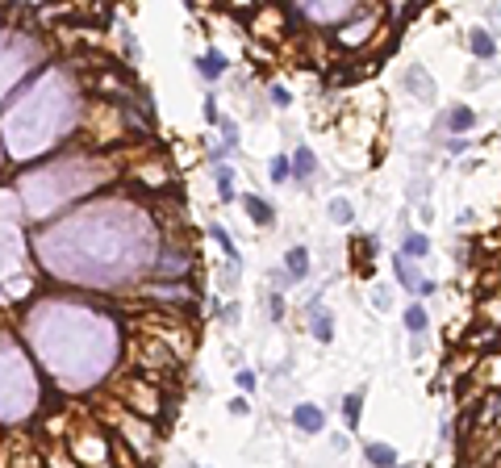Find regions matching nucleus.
<instances>
[{"instance_id": "1", "label": "nucleus", "mask_w": 501, "mask_h": 468, "mask_svg": "<svg viewBox=\"0 0 501 468\" xmlns=\"http://www.w3.org/2000/svg\"><path fill=\"white\" fill-rule=\"evenodd\" d=\"M397 280H401V289H410L414 297H431V293H435V280H422V276L414 272V264H410L406 255L397 259Z\"/></svg>"}, {"instance_id": "2", "label": "nucleus", "mask_w": 501, "mask_h": 468, "mask_svg": "<svg viewBox=\"0 0 501 468\" xmlns=\"http://www.w3.org/2000/svg\"><path fill=\"white\" fill-rule=\"evenodd\" d=\"M293 427L305 431V435H318V431L326 427V414H322L314 402H301V406H293Z\"/></svg>"}, {"instance_id": "3", "label": "nucleus", "mask_w": 501, "mask_h": 468, "mask_svg": "<svg viewBox=\"0 0 501 468\" xmlns=\"http://www.w3.org/2000/svg\"><path fill=\"white\" fill-rule=\"evenodd\" d=\"M309 326H314L318 343H330V339H334V318H330V310H326L322 301H314V305H309Z\"/></svg>"}, {"instance_id": "4", "label": "nucleus", "mask_w": 501, "mask_h": 468, "mask_svg": "<svg viewBox=\"0 0 501 468\" xmlns=\"http://www.w3.org/2000/svg\"><path fill=\"white\" fill-rule=\"evenodd\" d=\"M468 46H472L477 59H493V54H498V38H493L485 25H477V29L468 33Z\"/></svg>"}, {"instance_id": "5", "label": "nucleus", "mask_w": 501, "mask_h": 468, "mask_svg": "<svg viewBox=\"0 0 501 468\" xmlns=\"http://www.w3.org/2000/svg\"><path fill=\"white\" fill-rule=\"evenodd\" d=\"M242 205H247V218H251L255 226H272V222H276V213H272V205H268L263 197H251V193H247Z\"/></svg>"}, {"instance_id": "6", "label": "nucleus", "mask_w": 501, "mask_h": 468, "mask_svg": "<svg viewBox=\"0 0 501 468\" xmlns=\"http://www.w3.org/2000/svg\"><path fill=\"white\" fill-rule=\"evenodd\" d=\"M284 268H288V280H305V272H309V251H305V247H288V251H284Z\"/></svg>"}, {"instance_id": "7", "label": "nucleus", "mask_w": 501, "mask_h": 468, "mask_svg": "<svg viewBox=\"0 0 501 468\" xmlns=\"http://www.w3.org/2000/svg\"><path fill=\"white\" fill-rule=\"evenodd\" d=\"M196 67H201V75H205V80H217V75H222L230 63H226V54H217V50H205V54L196 59Z\"/></svg>"}, {"instance_id": "8", "label": "nucleus", "mask_w": 501, "mask_h": 468, "mask_svg": "<svg viewBox=\"0 0 501 468\" xmlns=\"http://www.w3.org/2000/svg\"><path fill=\"white\" fill-rule=\"evenodd\" d=\"M368 465L372 468H397V452L389 444H368Z\"/></svg>"}, {"instance_id": "9", "label": "nucleus", "mask_w": 501, "mask_h": 468, "mask_svg": "<svg viewBox=\"0 0 501 468\" xmlns=\"http://www.w3.org/2000/svg\"><path fill=\"white\" fill-rule=\"evenodd\" d=\"M293 176H297V180H309V176H314V151H309V146H297V151H293Z\"/></svg>"}, {"instance_id": "10", "label": "nucleus", "mask_w": 501, "mask_h": 468, "mask_svg": "<svg viewBox=\"0 0 501 468\" xmlns=\"http://www.w3.org/2000/svg\"><path fill=\"white\" fill-rule=\"evenodd\" d=\"M426 326H431L426 305H418V301H414V305H406V331H410V335H422Z\"/></svg>"}, {"instance_id": "11", "label": "nucleus", "mask_w": 501, "mask_h": 468, "mask_svg": "<svg viewBox=\"0 0 501 468\" xmlns=\"http://www.w3.org/2000/svg\"><path fill=\"white\" fill-rule=\"evenodd\" d=\"M360 410H364V393H347V398H343V423H347L351 431L360 427Z\"/></svg>"}, {"instance_id": "12", "label": "nucleus", "mask_w": 501, "mask_h": 468, "mask_svg": "<svg viewBox=\"0 0 501 468\" xmlns=\"http://www.w3.org/2000/svg\"><path fill=\"white\" fill-rule=\"evenodd\" d=\"M472 121H477V113H472V109H464V105L447 113V130H456V134H464V130H472Z\"/></svg>"}, {"instance_id": "13", "label": "nucleus", "mask_w": 501, "mask_h": 468, "mask_svg": "<svg viewBox=\"0 0 501 468\" xmlns=\"http://www.w3.org/2000/svg\"><path fill=\"white\" fill-rule=\"evenodd\" d=\"M426 251H431V239H426V234H418V230L406 234V259H422Z\"/></svg>"}, {"instance_id": "14", "label": "nucleus", "mask_w": 501, "mask_h": 468, "mask_svg": "<svg viewBox=\"0 0 501 468\" xmlns=\"http://www.w3.org/2000/svg\"><path fill=\"white\" fill-rule=\"evenodd\" d=\"M268 176H272L276 184H284V180L293 176V159H288V155H276V159L268 163Z\"/></svg>"}, {"instance_id": "15", "label": "nucleus", "mask_w": 501, "mask_h": 468, "mask_svg": "<svg viewBox=\"0 0 501 468\" xmlns=\"http://www.w3.org/2000/svg\"><path fill=\"white\" fill-rule=\"evenodd\" d=\"M213 176H217V193H222V201H234V172H230V167L222 163V167H217Z\"/></svg>"}, {"instance_id": "16", "label": "nucleus", "mask_w": 501, "mask_h": 468, "mask_svg": "<svg viewBox=\"0 0 501 468\" xmlns=\"http://www.w3.org/2000/svg\"><path fill=\"white\" fill-rule=\"evenodd\" d=\"M209 239H217V247H222V251L230 255V264H238V251H234V243H230L226 226H217V222H213V226H209Z\"/></svg>"}, {"instance_id": "17", "label": "nucleus", "mask_w": 501, "mask_h": 468, "mask_svg": "<svg viewBox=\"0 0 501 468\" xmlns=\"http://www.w3.org/2000/svg\"><path fill=\"white\" fill-rule=\"evenodd\" d=\"M330 218H334L339 226H347V222H351V201H347V197H334V201H330Z\"/></svg>"}, {"instance_id": "18", "label": "nucleus", "mask_w": 501, "mask_h": 468, "mask_svg": "<svg viewBox=\"0 0 501 468\" xmlns=\"http://www.w3.org/2000/svg\"><path fill=\"white\" fill-rule=\"evenodd\" d=\"M288 100H293V92H288L284 84H272V105H280V109H284Z\"/></svg>"}, {"instance_id": "19", "label": "nucleus", "mask_w": 501, "mask_h": 468, "mask_svg": "<svg viewBox=\"0 0 501 468\" xmlns=\"http://www.w3.org/2000/svg\"><path fill=\"white\" fill-rule=\"evenodd\" d=\"M234 381H238V389H255V372H251V368H238Z\"/></svg>"}, {"instance_id": "20", "label": "nucleus", "mask_w": 501, "mask_h": 468, "mask_svg": "<svg viewBox=\"0 0 501 468\" xmlns=\"http://www.w3.org/2000/svg\"><path fill=\"white\" fill-rule=\"evenodd\" d=\"M468 146H472L468 138H447V155H464Z\"/></svg>"}, {"instance_id": "21", "label": "nucleus", "mask_w": 501, "mask_h": 468, "mask_svg": "<svg viewBox=\"0 0 501 468\" xmlns=\"http://www.w3.org/2000/svg\"><path fill=\"white\" fill-rule=\"evenodd\" d=\"M372 301H376V310H393V297H389L385 289H376V297H372Z\"/></svg>"}, {"instance_id": "22", "label": "nucleus", "mask_w": 501, "mask_h": 468, "mask_svg": "<svg viewBox=\"0 0 501 468\" xmlns=\"http://www.w3.org/2000/svg\"><path fill=\"white\" fill-rule=\"evenodd\" d=\"M247 410H251L247 398H234V402H230V414H247Z\"/></svg>"}, {"instance_id": "23", "label": "nucleus", "mask_w": 501, "mask_h": 468, "mask_svg": "<svg viewBox=\"0 0 501 468\" xmlns=\"http://www.w3.org/2000/svg\"><path fill=\"white\" fill-rule=\"evenodd\" d=\"M272 318H284V297H272Z\"/></svg>"}]
</instances>
